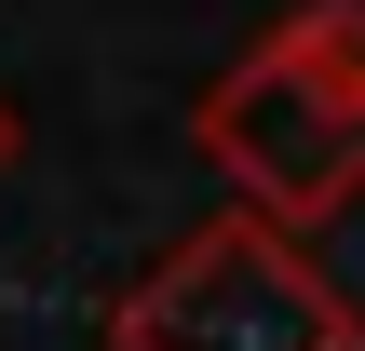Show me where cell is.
Returning a JSON list of instances; mask_svg holds the SVG:
<instances>
[{"instance_id": "cell-2", "label": "cell", "mask_w": 365, "mask_h": 351, "mask_svg": "<svg viewBox=\"0 0 365 351\" xmlns=\"http://www.w3.org/2000/svg\"><path fill=\"white\" fill-rule=\"evenodd\" d=\"M122 351H352V311L284 216H217L122 298Z\"/></svg>"}, {"instance_id": "cell-1", "label": "cell", "mask_w": 365, "mask_h": 351, "mask_svg": "<svg viewBox=\"0 0 365 351\" xmlns=\"http://www.w3.org/2000/svg\"><path fill=\"white\" fill-rule=\"evenodd\" d=\"M203 149L257 189V216H339L365 189V14L325 0L298 27H271L217 95H203Z\"/></svg>"}, {"instance_id": "cell-3", "label": "cell", "mask_w": 365, "mask_h": 351, "mask_svg": "<svg viewBox=\"0 0 365 351\" xmlns=\"http://www.w3.org/2000/svg\"><path fill=\"white\" fill-rule=\"evenodd\" d=\"M0 162H14V108H0Z\"/></svg>"}]
</instances>
